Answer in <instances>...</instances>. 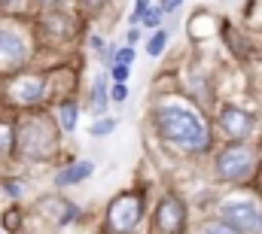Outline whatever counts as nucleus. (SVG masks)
<instances>
[{
  "label": "nucleus",
  "instance_id": "nucleus-3",
  "mask_svg": "<svg viewBox=\"0 0 262 234\" xmlns=\"http://www.w3.org/2000/svg\"><path fill=\"white\" fill-rule=\"evenodd\" d=\"M183 222H186V210L177 198H165L152 216L149 234H183Z\"/></svg>",
  "mask_w": 262,
  "mask_h": 234
},
{
  "label": "nucleus",
  "instance_id": "nucleus-20",
  "mask_svg": "<svg viewBox=\"0 0 262 234\" xmlns=\"http://www.w3.org/2000/svg\"><path fill=\"white\" fill-rule=\"evenodd\" d=\"M143 12H146V0H137V3H134V12H131V18H134V21H140V18H143Z\"/></svg>",
  "mask_w": 262,
  "mask_h": 234
},
{
  "label": "nucleus",
  "instance_id": "nucleus-9",
  "mask_svg": "<svg viewBox=\"0 0 262 234\" xmlns=\"http://www.w3.org/2000/svg\"><path fill=\"white\" fill-rule=\"evenodd\" d=\"M43 79H21V82H15L12 85V98L18 101V104H34V101H40L43 98Z\"/></svg>",
  "mask_w": 262,
  "mask_h": 234
},
{
  "label": "nucleus",
  "instance_id": "nucleus-15",
  "mask_svg": "<svg viewBox=\"0 0 262 234\" xmlns=\"http://www.w3.org/2000/svg\"><path fill=\"white\" fill-rule=\"evenodd\" d=\"M104 98H107V82L104 79H95V107L104 110Z\"/></svg>",
  "mask_w": 262,
  "mask_h": 234
},
{
  "label": "nucleus",
  "instance_id": "nucleus-13",
  "mask_svg": "<svg viewBox=\"0 0 262 234\" xmlns=\"http://www.w3.org/2000/svg\"><path fill=\"white\" fill-rule=\"evenodd\" d=\"M165 43H168V34H165V31H156V37L146 43V52L156 58V55H162V52H165Z\"/></svg>",
  "mask_w": 262,
  "mask_h": 234
},
{
  "label": "nucleus",
  "instance_id": "nucleus-21",
  "mask_svg": "<svg viewBox=\"0 0 262 234\" xmlns=\"http://www.w3.org/2000/svg\"><path fill=\"white\" fill-rule=\"evenodd\" d=\"M125 76H128V67H119V64H116V67H113V79H116V82H125Z\"/></svg>",
  "mask_w": 262,
  "mask_h": 234
},
{
  "label": "nucleus",
  "instance_id": "nucleus-18",
  "mask_svg": "<svg viewBox=\"0 0 262 234\" xmlns=\"http://www.w3.org/2000/svg\"><path fill=\"white\" fill-rule=\"evenodd\" d=\"M159 18H162V12H159V9H146L140 21H143V25H149V28H156V25H159Z\"/></svg>",
  "mask_w": 262,
  "mask_h": 234
},
{
  "label": "nucleus",
  "instance_id": "nucleus-14",
  "mask_svg": "<svg viewBox=\"0 0 262 234\" xmlns=\"http://www.w3.org/2000/svg\"><path fill=\"white\" fill-rule=\"evenodd\" d=\"M113 128H116V122H113V119H101V122H95V125H92V134H95V137H104V134H110Z\"/></svg>",
  "mask_w": 262,
  "mask_h": 234
},
{
  "label": "nucleus",
  "instance_id": "nucleus-1",
  "mask_svg": "<svg viewBox=\"0 0 262 234\" xmlns=\"http://www.w3.org/2000/svg\"><path fill=\"white\" fill-rule=\"evenodd\" d=\"M156 125L162 131V137L186 152H201L207 149L210 137H207V128L204 122L192 113V110H183V107H162L156 113Z\"/></svg>",
  "mask_w": 262,
  "mask_h": 234
},
{
  "label": "nucleus",
  "instance_id": "nucleus-10",
  "mask_svg": "<svg viewBox=\"0 0 262 234\" xmlns=\"http://www.w3.org/2000/svg\"><path fill=\"white\" fill-rule=\"evenodd\" d=\"M95 168H92V161H76V165H70V168H64L61 174H58V185H73V182H79V179H85V176L92 174Z\"/></svg>",
  "mask_w": 262,
  "mask_h": 234
},
{
  "label": "nucleus",
  "instance_id": "nucleus-4",
  "mask_svg": "<svg viewBox=\"0 0 262 234\" xmlns=\"http://www.w3.org/2000/svg\"><path fill=\"white\" fill-rule=\"evenodd\" d=\"M253 149H247V146H229L220 158H216V171L223 179H241V176L250 174V168H253Z\"/></svg>",
  "mask_w": 262,
  "mask_h": 234
},
{
  "label": "nucleus",
  "instance_id": "nucleus-16",
  "mask_svg": "<svg viewBox=\"0 0 262 234\" xmlns=\"http://www.w3.org/2000/svg\"><path fill=\"white\" fill-rule=\"evenodd\" d=\"M204 234H238V231L226 222H210V225H204Z\"/></svg>",
  "mask_w": 262,
  "mask_h": 234
},
{
  "label": "nucleus",
  "instance_id": "nucleus-2",
  "mask_svg": "<svg viewBox=\"0 0 262 234\" xmlns=\"http://www.w3.org/2000/svg\"><path fill=\"white\" fill-rule=\"evenodd\" d=\"M140 213H143L140 195H119V198L110 204V210H107V228L116 231V234H128L131 228L137 225Z\"/></svg>",
  "mask_w": 262,
  "mask_h": 234
},
{
  "label": "nucleus",
  "instance_id": "nucleus-11",
  "mask_svg": "<svg viewBox=\"0 0 262 234\" xmlns=\"http://www.w3.org/2000/svg\"><path fill=\"white\" fill-rule=\"evenodd\" d=\"M12 146H15V128L0 122V155H9Z\"/></svg>",
  "mask_w": 262,
  "mask_h": 234
},
{
  "label": "nucleus",
  "instance_id": "nucleus-7",
  "mask_svg": "<svg viewBox=\"0 0 262 234\" xmlns=\"http://www.w3.org/2000/svg\"><path fill=\"white\" fill-rule=\"evenodd\" d=\"M46 131V122L43 119H34V122H28L25 125V134H21V152L28 155V158H43V155H49L52 149H46L43 143H40V134Z\"/></svg>",
  "mask_w": 262,
  "mask_h": 234
},
{
  "label": "nucleus",
  "instance_id": "nucleus-8",
  "mask_svg": "<svg viewBox=\"0 0 262 234\" xmlns=\"http://www.w3.org/2000/svg\"><path fill=\"white\" fill-rule=\"evenodd\" d=\"M25 58V43L15 34L0 31V67H15Z\"/></svg>",
  "mask_w": 262,
  "mask_h": 234
},
{
  "label": "nucleus",
  "instance_id": "nucleus-19",
  "mask_svg": "<svg viewBox=\"0 0 262 234\" xmlns=\"http://www.w3.org/2000/svg\"><path fill=\"white\" fill-rule=\"evenodd\" d=\"M18 222H21V219H18V213H15V210H12V213H6V216H3V225H6V228H9V231H15V228H18Z\"/></svg>",
  "mask_w": 262,
  "mask_h": 234
},
{
  "label": "nucleus",
  "instance_id": "nucleus-24",
  "mask_svg": "<svg viewBox=\"0 0 262 234\" xmlns=\"http://www.w3.org/2000/svg\"><path fill=\"white\" fill-rule=\"evenodd\" d=\"M43 3H55V0H43Z\"/></svg>",
  "mask_w": 262,
  "mask_h": 234
},
{
  "label": "nucleus",
  "instance_id": "nucleus-12",
  "mask_svg": "<svg viewBox=\"0 0 262 234\" xmlns=\"http://www.w3.org/2000/svg\"><path fill=\"white\" fill-rule=\"evenodd\" d=\"M58 119H61V128L64 131H73V125H76V104H64L58 110Z\"/></svg>",
  "mask_w": 262,
  "mask_h": 234
},
{
  "label": "nucleus",
  "instance_id": "nucleus-22",
  "mask_svg": "<svg viewBox=\"0 0 262 234\" xmlns=\"http://www.w3.org/2000/svg\"><path fill=\"white\" fill-rule=\"evenodd\" d=\"M125 95H128V88H125V85L119 82V85L113 88V101H125Z\"/></svg>",
  "mask_w": 262,
  "mask_h": 234
},
{
  "label": "nucleus",
  "instance_id": "nucleus-5",
  "mask_svg": "<svg viewBox=\"0 0 262 234\" xmlns=\"http://www.w3.org/2000/svg\"><path fill=\"white\" fill-rule=\"evenodd\" d=\"M223 222L232 225L235 231H247V234L262 231V213L253 204H226L223 207Z\"/></svg>",
  "mask_w": 262,
  "mask_h": 234
},
{
  "label": "nucleus",
  "instance_id": "nucleus-6",
  "mask_svg": "<svg viewBox=\"0 0 262 234\" xmlns=\"http://www.w3.org/2000/svg\"><path fill=\"white\" fill-rule=\"evenodd\" d=\"M220 125H223V131L232 140H241V137H247L253 131V116L244 113V110H238V107H226L220 113Z\"/></svg>",
  "mask_w": 262,
  "mask_h": 234
},
{
  "label": "nucleus",
  "instance_id": "nucleus-23",
  "mask_svg": "<svg viewBox=\"0 0 262 234\" xmlns=\"http://www.w3.org/2000/svg\"><path fill=\"white\" fill-rule=\"evenodd\" d=\"M180 3H183V0H162V9H165V12H171V9H177Z\"/></svg>",
  "mask_w": 262,
  "mask_h": 234
},
{
  "label": "nucleus",
  "instance_id": "nucleus-17",
  "mask_svg": "<svg viewBox=\"0 0 262 234\" xmlns=\"http://www.w3.org/2000/svg\"><path fill=\"white\" fill-rule=\"evenodd\" d=\"M113 58H116V64H119V67H128L131 61H134V49H122V52H116Z\"/></svg>",
  "mask_w": 262,
  "mask_h": 234
}]
</instances>
